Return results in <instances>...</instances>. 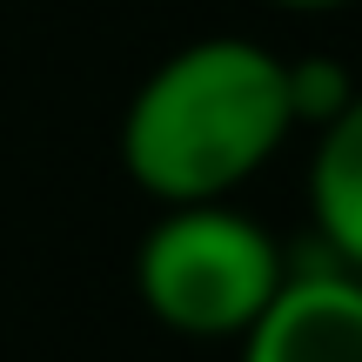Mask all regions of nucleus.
I'll return each mask as SVG.
<instances>
[{
    "label": "nucleus",
    "mask_w": 362,
    "mask_h": 362,
    "mask_svg": "<svg viewBox=\"0 0 362 362\" xmlns=\"http://www.w3.org/2000/svg\"><path fill=\"white\" fill-rule=\"evenodd\" d=\"M288 134L282 54L242 34L175 47L121 115V168L161 208L228 202Z\"/></svg>",
    "instance_id": "obj_1"
},
{
    "label": "nucleus",
    "mask_w": 362,
    "mask_h": 362,
    "mask_svg": "<svg viewBox=\"0 0 362 362\" xmlns=\"http://www.w3.org/2000/svg\"><path fill=\"white\" fill-rule=\"evenodd\" d=\"M282 275L288 269L275 235L228 202L168 208L134 255V288L148 315L188 342H242L248 322L275 302Z\"/></svg>",
    "instance_id": "obj_2"
},
{
    "label": "nucleus",
    "mask_w": 362,
    "mask_h": 362,
    "mask_svg": "<svg viewBox=\"0 0 362 362\" xmlns=\"http://www.w3.org/2000/svg\"><path fill=\"white\" fill-rule=\"evenodd\" d=\"M242 362H362V275L288 269L275 302L248 322Z\"/></svg>",
    "instance_id": "obj_3"
},
{
    "label": "nucleus",
    "mask_w": 362,
    "mask_h": 362,
    "mask_svg": "<svg viewBox=\"0 0 362 362\" xmlns=\"http://www.w3.org/2000/svg\"><path fill=\"white\" fill-rule=\"evenodd\" d=\"M309 215H315V235L329 242V262L362 275V94L315 134Z\"/></svg>",
    "instance_id": "obj_4"
},
{
    "label": "nucleus",
    "mask_w": 362,
    "mask_h": 362,
    "mask_svg": "<svg viewBox=\"0 0 362 362\" xmlns=\"http://www.w3.org/2000/svg\"><path fill=\"white\" fill-rule=\"evenodd\" d=\"M356 81L342 74L329 54H302V61H282V101H288V128H315L322 134L342 107L356 101Z\"/></svg>",
    "instance_id": "obj_5"
},
{
    "label": "nucleus",
    "mask_w": 362,
    "mask_h": 362,
    "mask_svg": "<svg viewBox=\"0 0 362 362\" xmlns=\"http://www.w3.org/2000/svg\"><path fill=\"white\" fill-rule=\"evenodd\" d=\"M275 7H349V0H275Z\"/></svg>",
    "instance_id": "obj_6"
}]
</instances>
